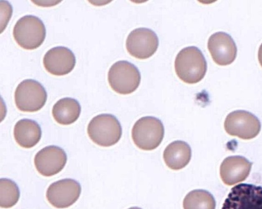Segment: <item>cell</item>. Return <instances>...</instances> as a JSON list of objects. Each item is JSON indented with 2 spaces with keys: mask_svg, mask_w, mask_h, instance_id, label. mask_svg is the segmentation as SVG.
Segmentation results:
<instances>
[{
  "mask_svg": "<svg viewBox=\"0 0 262 209\" xmlns=\"http://www.w3.org/2000/svg\"><path fill=\"white\" fill-rule=\"evenodd\" d=\"M46 31L42 20L34 15H27L15 24L13 37L17 44L27 50L38 48L43 42Z\"/></svg>",
  "mask_w": 262,
  "mask_h": 209,
  "instance_id": "obj_3",
  "label": "cell"
},
{
  "mask_svg": "<svg viewBox=\"0 0 262 209\" xmlns=\"http://www.w3.org/2000/svg\"><path fill=\"white\" fill-rule=\"evenodd\" d=\"M87 132L93 142L104 147L115 144L122 135L119 121L110 114H101L93 117L88 124Z\"/></svg>",
  "mask_w": 262,
  "mask_h": 209,
  "instance_id": "obj_2",
  "label": "cell"
},
{
  "mask_svg": "<svg viewBox=\"0 0 262 209\" xmlns=\"http://www.w3.org/2000/svg\"><path fill=\"white\" fill-rule=\"evenodd\" d=\"M222 209H262V187L247 183L235 185Z\"/></svg>",
  "mask_w": 262,
  "mask_h": 209,
  "instance_id": "obj_7",
  "label": "cell"
},
{
  "mask_svg": "<svg viewBox=\"0 0 262 209\" xmlns=\"http://www.w3.org/2000/svg\"><path fill=\"white\" fill-rule=\"evenodd\" d=\"M67 160V155L62 149L49 145L36 153L34 162L40 174L49 177L60 172L65 166Z\"/></svg>",
  "mask_w": 262,
  "mask_h": 209,
  "instance_id": "obj_11",
  "label": "cell"
},
{
  "mask_svg": "<svg viewBox=\"0 0 262 209\" xmlns=\"http://www.w3.org/2000/svg\"><path fill=\"white\" fill-rule=\"evenodd\" d=\"M164 135V128L161 121L152 116L143 117L134 124L132 137L139 149L150 151L161 143Z\"/></svg>",
  "mask_w": 262,
  "mask_h": 209,
  "instance_id": "obj_4",
  "label": "cell"
},
{
  "mask_svg": "<svg viewBox=\"0 0 262 209\" xmlns=\"http://www.w3.org/2000/svg\"><path fill=\"white\" fill-rule=\"evenodd\" d=\"M224 128L230 135L249 139L258 135L261 124L258 119L251 113L244 110H236L227 116Z\"/></svg>",
  "mask_w": 262,
  "mask_h": 209,
  "instance_id": "obj_8",
  "label": "cell"
},
{
  "mask_svg": "<svg viewBox=\"0 0 262 209\" xmlns=\"http://www.w3.org/2000/svg\"><path fill=\"white\" fill-rule=\"evenodd\" d=\"M191 150L186 142L177 140L169 144L163 152V159L166 165L173 170L184 168L189 162Z\"/></svg>",
  "mask_w": 262,
  "mask_h": 209,
  "instance_id": "obj_15",
  "label": "cell"
},
{
  "mask_svg": "<svg viewBox=\"0 0 262 209\" xmlns=\"http://www.w3.org/2000/svg\"><path fill=\"white\" fill-rule=\"evenodd\" d=\"M207 47L213 61L219 65H230L236 58V44L231 36L224 32L212 34L208 39Z\"/></svg>",
  "mask_w": 262,
  "mask_h": 209,
  "instance_id": "obj_12",
  "label": "cell"
},
{
  "mask_svg": "<svg viewBox=\"0 0 262 209\" xmlns=\"http://www.w3.org/2000/svg\"><path fill=\"white\" fill-rule=\"evenodd\" d=\"M76 58L74 53L65 47H55L45 54L43 64L50 74L62 76L68 74L74 69Z\"/></svg>",
  "mask_w": 262,
  "mask_h": 209,
  "instance_id": "obj_13",
  "label": "cell"
},
{
  "mask_svg": "<svg viewBox=\"0 0 262 209\" xmlns=\"http://www.w3.org/2000/svg\"><path fill=\"white\" fill-rule=\"evenodd\" d=\"M258 59L260 65L262 67V43L259 47L258 51Z\"/></svg>",
  "mask_w": 262,
  "mask_h": 209,
  "instance_id": "obj_20",
  "label": "cell"
},
{
  "mask_svg": "<svg viewBox=\"0 0 262 209\" xmlns=\"http://www.w3.org/2000/svg\"><path fill=\"white\" fill-rule=\"evenodd\" d=\"M128 209H141V208L140 207H132Z\"/></svg>",
  "mask_w": 262,
  "mask_h": 209,
  "instance_id": "obj_21",
  "label": "cell"
},
{
  "mask_svg": "<svg viewBox=\"0 0 262 209\" xmlns=\"http://www.w3.org/2000/svg\"><path fill=\"white\" fill-rule=\"evenodd\" d=\"M81 186L76 180L66 178L51 184L46 192L48 202L58 208H67L74 204L81 193Z\"/></svg>",
  "mask_w": 262,
  "mask_h": 209,
  "instance_id": "obj_10",
  "label": "cell"
},
{
  "mask_svg": "<svg viewBox=\"0 0 262 209\" xmlns=\"http://www.w3.org/2000/svg\"><path fill=\"white\" fill-rule=\"evenodd\" d=\"M19 189L15 182L7 178L0 179V206L8 208L16 204L19 198Z\"/></svg>",
  "mask_w": 262,
  "mask_h": 209,
  "instance_id": "obj_19",
  "label": "cell"
},
{
  "mask_svg": "<svg viewBox=\"0 0 262 209\" xmlns=\"http://www.w3.org/2000/svg\"><path fill=\"white\" fill-rule=\"evenodd\" d=\"M13 134L17 143L22 148L28 149L34 147L39 141L41 130L35 121L23 119L15 124Z\"/></svg>",
  "mask_w": 262,
  "mask_h": 209,
  "instance_id": "obj_16",
  "label": "cell"
},
{
  "mask_svg": "<svg viewBox=\"0 0 262 209\" xmlns=\"http://www.w3.org/2000/svg\"><path fill=\"white\" fill-rule=\"evenodd\" d=\"M81 107L77 100L66 97L58 100L52 108V115L55 120L62 125H69L79 118Z\"/></svg>",
  "mask_w": 262,
  "mask_h": 209,
  "instance_id": "obj_17",
  "label": "cell"
},
{
  "mask_svg": "<svg viewBox=\"0 0 262 209\" xmlns=\"http://www.w3.org/2000/svg\"><path fill=\"white\" fill-rule=\"evenodd\" d=\"M159 45L158 37L152 30L146 28H136L127 37L126 48L133 56L144 59L151 56Z\"/></svg>",
  "mask_w": 262,
  "mask_h": 209,
  "instance_id": "obj_9",
  "label": "cell"
},
{
  "mask_svg": "<svg viewBox=\"0 0 262 209\" xmlns=\"http://www.w3.org/2000/svg\"><path fill=\"white\" fill-rule=\"evenodd\" d=\"M47 99V93L42 85L31 79L20 82L14 93L16 106L23 112L39 111L45 104Z\"/></svg>",
  "mask_w": 262,
  "mask_h": 209,
  "instance_id": "obj_6",
  "label": "cell"
},
{
  "mask_svg": "<svg viewBox=\"0 0 262 209\" xmlns=\"http://www.w3.org/2000/svg\"><path fill=\"white\" fill-rule=\"evenodd\" d=\"M252 163L240 156L225 158L220 166V176L223 182L232 185L244 181L249 175Z\"/></svg>",
  "mask_w": 262,
  "mask_h": 209,
  "instance_id": "obj_14",
  "label": "cell"
},
{
  "mask_svg": "<svg viewBox=\"0 0 262 209\" xmlns=\"http://www.w3.org/2000/svg\"><path fill=\"white\" fill-rule=\"evenodd\" d=\"M107 79L110 87L115 92L128 94L138 87L141 75L134 64L126 60H119L110 68Z\"/></svg>",
  "mask_w": 262,
  "mask_h": 209,
  "instance_id": "obj_5",
  "label": "cell"
},
{
  "mask_svg": "<svg viewBox=\"0 0 262 209\" xmlns=\"http://www.w3.org/2000/svg\"><path fill=\"white\" fill-rule=\"evenodd\" d=\"M174 69L181 80L187 83H195L204 77L207 71V62L198 48L187 47L177 54Z\"/></svg>",
  "mask_w": 262,
  "mask_h": 209,
  "instance_id": "obj_1",
  "label": "cell"
},
{
  "mask_svg": "<svg viewBox=\"0 0 262 209\" xmlns=\"http://www.w3.org/2000/svg\"><path fill=\"white\" fill-rule=\"evenodd\" d=\"M184 209H215V201L212 195L204 190H194L185 197Z\"/></svg>",
  "mask_w": 262,
  "mask_h": 209,
  "instance_id": "obj_18",
  "label": "cell"
}]
</instances>
